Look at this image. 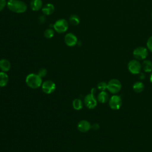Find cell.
Segmentation results:
<instances>
[{
    "label": "cell",
    "instance_id": "obj_8",
    "mask_svg": "<svg viewBox=\"0 0 152 152\" xmlns=\"http://www.w3.org/2000/svg\"><path fill=\"white\" fill-rule=\"evenodd\" d=\"M84 103L88 109H93L96 107L97 104V100L94 94L90 93L84 97Z\"/></svg>",
    "mask_w": 152,
    "mask_h": 152
},
{
    "label": "cell",
    "instance_id": "obj_13",
    "mask_svg": "<svg viewBox=\"0 0 152 152\" xmlns=\"http://www.w3.org/2000/svg\"><path fill=\"white\" fill-rule=\"evenodd\" d=\"M11 68V63L7 59H0V69L3 72H7Z\"/></svg>",
    "mask_w": 152,
    "mask_h": 152
},
{
    "label": "cell",
    "instance_id": "obj_15",
    "mask_svg": "<svg viewBox=\"0 0 152 152\" xmlns=\"http://www.w3.org/2000/svg\"><path fill=\"white\" fill-rule=\"evenodd\" d=\"M141 66L145 72H150L152 71V62L149 59H144L141 64Z\"/></svg>",
    "mask_w": 152,
    "mask_h": 152
},
{
    "label": "cell",
    "instance_id": "obj_1",
    "mask_svg": "<svg viewBox=\"0 0 152 152\" xmlns=\"http://www.w3.org/2000/svg\"><path fill=\"white\" fill-rule=\"evenodd\" d=\"M7 5L10 11L15 13H23L27 10L26 4L20 0H9Z\"/></svg>",
    "mask_w": 152,
    "mask_h": 152
},
{
    "label": "cell",
    "instance_id": "obj_27",
    "mask_svg": "<svg viewBox=\"0 0 152 152\" xmlns=\"http://www.w3.org/2000/svg\"><path fill=\"white\" fill-rule=\"evenodd\" d=\"M45 18L44 16H40V17H39V22H40V23H44V21H45Z\"/></svg>",
    "mask_w": 152,
    "mask_h": 152
},
{
    "label": "cell",
    "instance_id": "obj_7",
    "mask_svg": "<svg viewBox=\"0 0 152 152\" xmlns=\"http://www.w3.org/2000/svg\"><path fill=\"white\" fill-rule=\"evenodd\" d=\"M53 28L58 33L65 32L68 28V23L65 19H59L53 24Z\"/></svg>",
    "mask_w": 152,
    "mask_h": 152
},
{
    "label": "cell",
    "instance_id": "obj_23",
    "mask_svg": "<svg viewBox=\"0 0 152 152\" xmlns=\"http://www.w3.org/2000/svg\"><path fill=\"white\" fill-rule=\"evenodd\" d=\"M147 48V49L152 52V36H151L147 40V43H146Z\"/></svg>",
    "mask_w": 152,
    "mask_h": 152
},
{
    "label": "cell",
    "instance_id": "obj_26",
    "mask_svg": "<svg viewBox=\"0 0 152 152\" xmlns=\"http://www.w3.org/2000/svg\"><path fill=\"white\" fill-rule=\"evenodd\" d=\"M99 128H100V126L97 123H94L91 125V128L93 129L94 130H97L99 129Z\"/></svg>",
    "mask_w": 152,
    "mask_h": 152
},
{
    "label": "cell",
    "instance_id": "obj_18",
    "mask_svg": "<svg viewBox=\"0 0 152 152\" xmlns=\"http://www.w3.org/2000/svg\"><path fill=\"white\" fill-rule=\"evenodd\" d=\"M132 89L135 93H141L144 89V85L141 81H136L132 86Z\"/></svg>",
    "mask_w": 152,
    "mask_h": 152
},
{
    "label": "cell",
    "instance_id": "obj_16",
    "mask_svg": "<svg viewBox=\"0 0 152 152\" xmlns=\"http://www.w3.org/2000/svg\"><path fill=\"white\" fill-rule=\"evenodd\" d=\"M8 83V75L5 72H0V87H3L7 86Z\"/></svg>",
    "mask_w": 152,
    "mask_h": 152
},
{
    "label": "cell",
    "instance_id": "obj_12",
    "mask_svg": "<svg viewBox=\"0 0 152 152\" xmlns=\"http://www.w3.org/2000/svg\"><path fill=\"white\" fill-rule=\"evenodd\" d=\"M97 100L100 103H105L109 100V94L105 91H102L98 94Z\"/></svg>",
    "mask_w": 152,
    "mask_h": 152
},
{
    "label": "cell",
    "instance_id": "obj_17",
    "mask_svg": "<svg viewBox=\"0 0 152 152\" xmlns=\"http://www.w3.org/2000/svg\"><path fill=\"white\" fill-rule=\"evenodd\" d=\"M30 6L33 11H39L42 7V0H31Z\"/></svg>",
    "mask_w": 152,
    "mask_h": 152
},
{
    "label": "cell",
    "instance_id": "obj_9",
    "mask_svg": "<svg viewBox=\"0 0 152 152\" xmlns=\"http://www.w3.org/2000/svg\"><path fill=\"white\" fill-rule=\"evenodd\" d=\"M41 87L42 91L46 94H51L56 89V84L52 80H46L43 82Z\"/></svg>",
    "mask_w": 152,
    "mask_h": 152
},
{
    "label": "cell",
    "instance_id": "obj_2",
    "mask_svg": "<svg viewBox=\"0 0 152 152\" xmlns=\"http://www.w3.org/2000/svg\"><path fill=\"white\" fill-rule=\"evenodd\" d=\"M26 83L30 88L36 89L42 86V80L38 74L31 73L27 75L26 78Z\"/></svg>",
    "mask_w": 152,
    "mask_h": 152
},
{
    "label": "cell",
    "instance_id": "obj_11",
    "mask_svg": "<svg viewBox=\"0 0 152 152\" xmlns=\"http://www.w3.org/2000/svg\"><path fill=\"white\" fill-rule=\"evenodd\" d=\"M77 128L81 132H87L91 128V125L87 120H81L78 123Z\"/></svg>",
    "mask_w": 152,
    "mask_h": 152
},
{
    "label": "cell",
    "instance_id": "obj_22",
    "mask_svg": "<svg viewBox=\"0 0 152 152\" xmlns=\"http://www.w3.org/2000/svg\"><path fill=\"white\" fill-rule=\"evenodd\" d=\"M107 83L104 81H101L97 84V89L100 90L101 91H105L107 89Z\"/></svg>",
    "mask_w": 152,
    "mask_h": 152
},
{
    "label": "cell",
    "instance_id": "obj_14",
    "mask_svg": "<svg viewBox=\"0 0 152 152\" xmlns=\"http://www.w3.org/2000/svg\"><path fill=\"white\" fill-rule=\"evenodd\" d=\"M42 11L43 14L49 15L53 13L55 11V7L52 4H47L43 7Z\"/></svg>",
    "mask_w": 152,
    "mask_h": 152
},
{
    "label": "cell",
    "instance_id": "obj_4",
    "mask_svg": "<svg viewBox=\"0 0 152 152\" xmlns=\"http://www.w3.org/2000/svg\"><path fill=\"white\" fill-rule=\"evenodd\" d=\"M128 69L132 74H139L141 72L142 66L141 63L137 59H132L128 63Z\"/></svg>",
    "mask_w": 152,
    "mask_h": 152
},
{
    "label": "cell",
    "instance_id": "obj_19",
    "mask_svg": "<svg viewBox=\"0 0 152 152\" xmlns=\"http://www.w3.org/2000/svg\"><path fill=\"white\" fill-rule=\"evenodd\" d=\"M72 107L74 109L79 110L83 108V102L80 99H75L72 102Z\"/></svg>",
    "mask_w": 152,
    "mask_h": 152
},
{
    "label": "cell",
    "instance_id": "obj_5",
    "mask_svg": "<svg viewBox=\"0 0 152 152\" xmlns=\"http://www.w3.org/2000/svg\"><path fill=\"white\" fill-rule=\"evenodd\" d=\"M132 54L135 59L144 60L148 56V49L144 46H138L134 49Z\"/></svg>",
    "mask_w": 152,
    "mask_h": 152
},
{
    "label": "cell",
    "instance_id": "obj_21",
    "mask_svg": "<svg viewBox=\"0 0 152 152\" xmlns=\"http://www.w3.org/2000/svg\"><path fill=\"white\" fill-rule=\"evenodd\" d=\"M54 30L52 28H47L44 32V36L47 39H51L54 36Z\"/></svg>",
    "mask_w": 152,
    "mask_h": 152
},
{
    "label": "cell",
    "instance_id": "obj_30",
    "mask_svg": "<svg viewBox=\"0 0 152 152\" xmlns=\"http://www.w3.org/2000/svg\"><path fill=\"white\" fill-rule=\"evenodd\" d=\"M151 18H152V12H151Z\"/></svg>",
    "mask_w": 152,
    "mask_h": 152
},
{
    "label": "cell",
    "instance_id": "obj_28",
    "mask_svg": "<svg viewBox=\"0 0 152 152\" xmlns=\"http://www.w3.org/2000/svg\"><path fill=\"white\" fill-rule=\"evenodd\" d=\"M140 78L141 79H144L145 78V75H144V74L143 73H141L140 72Z\"/></svg>",
    "mask_w": 152,
    "mask_h": 152
},
{
    "label": "cell",
    "instance_id": "obj_20",
    "mask_svg": "<svg viewBox=\"0 0 152 152\" xmlns=\"http://www.w3.org/2000/svg\"><path fill=\"white\" fill-rule=\"evenodd\" d=\"M69 21L71 24L77 26L80 23V17L76 14H72L69 18Z\"/></svg>",
    "mask_w": 152,
    "mask_h": 152
},
{
    "label": "cell",
    "instance_id": "obj_10",
    "mask_svg": "<svg viewBox=\"0 0 152 152\" xmlns=\"http://www.w3.org/2000/svg\"><path fill=\"white\" fill-rule=\"evenodd\" d=\"M64 42L68 46L72 47L77 43L78 40L77 37L74 34L72 33H69L65 36Z\"/></svg>",
    "mask_w": 152,
    "mask_h": 152
},
{
    "label": "cell",
    "instance_id": "obj_24",
    "mask_svg": "<svg viewBox=\"0 0 152 152\" xmlns=\"http://www.w3.org/2000/svg\"><path fill=\"white\" fill-rule=\"evenodd\" d=\"M47 72H47L46 69H45V68H41V69H40L39 70L37 74H38L41 78H43V77H45L46 75Z\"/></svg>",
    "mask_w": 152,
    "mask_h": 152
},
{
    "label": "cell",
    "instance_id": "obj_29",
    "mask_svg": "<svg viewBox=\"0 0 152 152\" xmlns=\"http://www.w3.org/2000/svg\"><path fill=\"white\" fill-rule=\"evenodd\" d=\"M150 81L152 83V71L150 74Z\"/></svg>",
    "mask_w": 152,
    "mask_h": 152
},
{
    "label": "cell",
    "instance_id": "obj_6",
    "mask_svg": "<svg viewBox=\"0 0 152 152\" xmlns=\"http://www.w3.org/2000/svg\"><path fill=\"white\" fill-rule=\"evenodd\" d=\"M109 106L113 110H118L121 108L122 104V100L120 96L114 94L109 98L108 101Z\"/></svg>",
    "mask_w": 152,
    "mask_h": 152
},
{
    "label": "cell",
    "instance_id": "obj_25",
    "mask_svg": "<svg viewBox=\"0 0 152 152\" xmlns=\"http://www.w3.org/2000/svg\"><path fill=\"white\" fill-rule=\"evenodd\" d=\"M7 3L6 0H0V12L4 10L7 5Z\"/></svg>",
    "mask_w": 152,
    "mask_h": 152
},
{
    "label": "cell",
    "instance_id": "obj_3",
    "mask_svg": "<svg viewBox=\"0 0 152 152\" xmlns=\"http://www.w3.org/2000/svg\"><path fill=\"white\" fill-rule=\"evenodd\" d=\"M107 90L112 94H116L118 93L122 88L121 81L116 78H112L107 83Z\"/></svg>",
    "mask_w": 152,
    "mask_h": 152
}]
</instances>
